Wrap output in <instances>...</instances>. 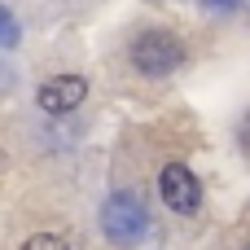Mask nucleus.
Wrapping results in <instances>:
<instances>
[{"label": "nucleus", "mask_w": 250, "mask_h": 250, "mask_svg": "<svg viewBox=\"0 0 250 250\" xmlns=\"http://www.w3.org/2000/svg\"><path fill=\"white\" fill-rule=\"evenodd\" d=\"M246 250H250V246H246Z\"/></svg>", "instance_id": "10"}, {"label": "nucleus", "mask_w": 250, "mask_h": 250, "mask_svg": "<svg viewBox=\"0 0 250 250\" xmlns=\"http://www.w3.org/2000/svg\"><path fill=\"white\" fill-rule=\"evenodd\" d=\"M22 250H70L66 237H57V233H35V237H26Z\"/></svg>", "instance_id": "6"}, {"label": "nucleus", "mask_w": 250, "mask_h": 250, "mask_svg": "<svg viewBox=\"0 0 250 250\" xmlns=\"http://www.w3.org/2000/svg\"><path fill=\"white\" fill-rule=\"evenodd\" d=\"M18 40H22V31H18V18H13V13L0 4V48H13Z\"/></svg>", "instance_id": "5"}, {"label": "nucleus", "mask_w": 250, "mask_h": 250, "mask_svg": "<svg viewBox=\"0 0 250 250\" xmlns=\"http://www.w3.org/2000/svg\"><path fill=\"white\" fill-rule=\"evenodd\" d=\"M145 207H141V198L136 193H114V198H105V207H101V233L114 242V246H132L141 233H145Z\"/></svg>", "instance_id": "2"}, {"label": "nucleus", "mask_w": 250, "mask_h": 250, "mask_svg": "<svg viewBox=\"0 0 250 250\" xmlns=\"http://www.w3.org/2000/svg\"><path fill=\"white\" fill-rule=\"evenodd\" d=\"M132 66L141 75H149V79H163V75H171V70L185 66V44L171 31H158V26L154 31H141L132 40Z\"/></svg>", "instance_id": "1"}, {"label": "nucleus", "mask_w": 250, "mask_h": 250, "mask_svg": "<svg viewBox=\"0 0 250 250\" xmlns=\"http://www.w3.org/2000/svg\"><path fill=\"white\" fill-rule=\"evenodd\" d=\"M158 193L176 215H198V207H202V185L185 163H167L158 171Z\"/></svg>", "instance_id": "3"}, {"label": "nucleus", "mask_w": 250, "mask_h": 250, "mask_svg": "<svg viewBox=\"0 0 250 250\" xmlns=\"http://www.w3.org/2000/svg\"><path fill=\"white\" fill-rule=\"evenodd\" d=\"M83 97H88V79L83 75H53V79L40 83L35 105L44 114H70V110L83 105Z\"/></svg>", "instance_id": "4"}, {"label": "nucleus", "mask_w": 250, "mask_h": 250, "mask_svg": "<svg viewBox=\"0 0 250 250\" xmlns=\"http://www.w3.org/2000/svg\"><path fill=\"white\" fill-rule=\"evenodd\" d=\"M237 145H242V149L250 154V110L242 114V123H237Z\"/></svg>", "instance_id": "8"}, {"label": "nucleus", "mask_w": 250, "mask_h": 250, "mask_svg": "<svg viewBox=\"0 0 250 250\" xmlns=\"http://www.w3.org/2000/svg\"><path fill=\"white\" fill-rule=\"evenodd\" d=\"M202 9H215V13H237L242 9V0H198Z\"/></svg>", "instance_id": "7"}, {"label": "nucleus", "mask_w": 250, "mask_h": 250, "mask_svg": "<svg viewBox=\"0 0 250 250\" xmlns=\"http://www.w3.org/2000/svg\"><path fill=\"white\" fill-rule=\"evenodd\" d=\"M0 171H4V154H0Z\"/></svg>", "instance_id": "9"}]
</instances>
